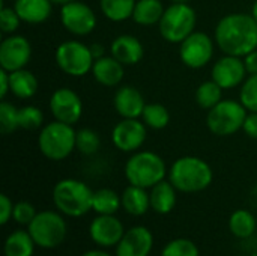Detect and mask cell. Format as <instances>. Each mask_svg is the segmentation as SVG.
Wrapping results in <instances>:
<instances>
[{"mask_svg":"<svg viewBox=\"0 0 257 256\" xmlns=\"http://www.w3.org/2000/svg\"><path fill=\"white\" fill-rule=\"evenodd\" d=\"M211 166L200 157L185 155L173 161L169 169V181L181 193H199L212 183Z\"/></svg>","mask_w":257,"mask_h":256,"instance_id":"cell-2","label":"cell"},{"mask_svg":"<svg viewBox=\"0 0 257 256\" xmlns=\"http://www.w3.org/2000/svg\"><path fill=\"white\" fill-rule=\"evenodd\" d=\"M54 59L60 71L71 77H83L92 71L95 57L89 45L81 41H65L54 53Z\"/></svg>","mask_w":257,"mask_h":256,"instance_id":"cell-9","label":"cell"},{"mask_svg":"<svg viewBox=\"0 0 257 256\" xmlns=\"http://www.w3.org/2000/svg\"><path fill=\"white\" fill-rule=\"evenodd\" d=\"M176 189L175 186L169 181V180H163L161 183H158L157 186H154L151 189V208L161 216H166L169 213L173 211V208L176 207Z\"/></svg>","mask_w":257,"mask_h":256,"instance_id":"cell-22","label":"cell"},{"mask_svg":"<svg viewBox=\"0 0 257 256\" xmlns=\"http://www.w3.org/2000/svg\"><path fill=\"white\" fill-rule=\"evenodd\" d=\"M81 256H113V255H110V253H108V252H105V250L95 249V250H87V252H84Z\"/></svg>","mask_w":257,"mask_h":256,"instance_id":"cell-44","label":"cell"},{"mask_svg":"<svg viewBox=\"0 0 257 256\" xmlns=\"http://www.w3.org/2000/svg\"><path fill=\"white\" fill-rule=\"evenodd\" d=\"M90 50H92V54H93V57H95V59L105 56V54H104V48H102V45H99V44H93V45H90Z\"/></svg>","mask_w":257,"mask_h":256,"instance_id":"cell-43","label":"cell"},{"mask_svg":"<svg viewBox=\"0 0 257 256\" xmlns=\"http://www.w3.org/2000/svg\"><path fill=\"white\" fill-rule=\"evenodd\" d=\"M77 131L72 125L53 121L42 127L38 136V146L41 154L51 161H62L68 158L75 149Z\"/></svg>","mask_w":257,"mask_h":256,"instance_id":"cell-5","label":"cell"},{"mask_svg":"<svg viewBox=\"0 0 257 256\" xmlns=\"http://www.w3.org/2000/svg\"><path fill=\"white\" fill-rule=\"evenodd\" d=\"M256 217L248 210H236L229 219V229L236 238H248L254 234Z\"/></svg>","mask_w":257,"mask_h":256,"instance_id":"cell-27","label":"cell"},{"mask_svg":"<svg viewBox=\"0 0 257 256\" xmlns=\"http://www.w3.org/2000/svg\"><path fill=\"white\" fill-rule=\"evenodd\" d=\"M51 2H53L54 5H60V6H62V5H65V3H68V2H72V0H51Z\"/></svg>","mask_w":257,"mask_h":256,"instance_id":"cell-46","label":"cell"},{"mask_svg":"<svg viewBox=\"0 0 257 256\" xmlns=\"http://www.w3.org/2000/svg\"><path fill=\"white\" fill-rule=\"evenodd\" d=\"M179 45V57L184 65L191 69H200L206 66L214 56V41L205 32L194 30Z\"/></svg>","mask_w":257,"mask_h":256,"instance_id":"cell-10","label":"cell"},{"mask_svg":"<svg viewBox=\"0 0 257 256\" xmlns=\"http://www.w3.org/2000/svg\"><path fill=\"white\" fill-rule=\"evenodd\" d=\"M244 59V65L247 69V74H257V50L248 53L247 56L242 57Z\"/></svg>","mask_w":257,"mask_h":256,"instance_id":"cell-42","label":"cell"},{"mask_svg":"<svg viewBox=\"0 0 257 256\" xmlns=\"http://www.w3.org/2000/svg\"><path fill=\"white\" fill-rule=\"evenodd\" d=\"M172 3H188L190 0H170Z\"/></svg>","mask_w":257,"mask_h":256,"instance_id":"cell-47","label":"cell"},{"mask_svg":"<svg viewBox=\"0 0 257 256\" xmlns=\"http://www.w3.org/2000/svg\"><path fill=\"white\" fill-rule=\"evenodd\" d=\"M251 15L254 17V20L257 21V0H254V3L251 6Z\"/></svg>","mask_w":257,"mask_h":256,"instance_id":"cell-45","label":"cell"},{"mask_svg":"<svg viewBox=\"0 0 257 256\" xmlns=\"http://www.w3.org/2000/svg\"><path fill=\"white\" fill-rule=\"evenodd\" d=\"M14 213V204L6 195H0V223L5 226L11 219Z\"/></svg>","mask_w":257,"mask_h":256,"instance_id":"cell-39","label":"cell"},{"mask_svg":"<svg viewBox=\"0 0 257 256\" xmlns=\"http://www.w3.org/2000/svg\"><path fill=\"white\" fill-rule=\"evenodd\" d=\"M239 101L248 112H257V74L248 75L241 84Z\"/></svg>","mask_w":257,"mask_h":256,"instance_id":"cell-36","label":"cell"},{"mask_svg":"<svg viewBox=\"0 0 257 256\" xmlns=\"http://www.w3.org/2000/svg\"><path fill=\"white\" fill-rule=\"evenodd\" d=\"M214 39L224 54L244 57L257 50V21L251 14L224 15L215 27Z\"/></svg>","mask_w":257,"mask_h":256,"instance_id":"cell-1","label":"cell"},{"mask_svg":"<svg viewBox=\"0 0 257 256\" xmlns=\"http://www.w3.org/2000/svg\"><path fill=\"white\" fill-rule=\"evenodd\" d=\"M242 130H244V133H245L248 137L256 139L257 140V112H250V113L247 115Z\"/></svg>","mask_w":257,"mask_h":256,"instance_id":"cell-40","label":"cell"},{"mask_svg":"<svg viewBox=\"0 0 257 256\" xmlns=\"http://www.w3.org/2000/svg\"><path fill=\"white\" fill-rule=\"evenodd\" d=\"M62 26L74 36H86L96 27V15L84 2L72 0L60 8Z\"/></svg>","mask_w":257,"mask_h":256,"instance_id":"cell-11","label":"cell"},{"mask_svg":"<svg viewBox=\"0 0 257 256\" xmlns=\"http://www.w3.org/2000/svg\"><path fill=\"white\" fill-rule=\"evenodd\" d=\"M166 8L161 0H137L133 12V20L139 26H155L160 23Z\"/></svg>","mask_w":257,"mask_h":256,"instance_id":"cell-25","label":"cell"},{"mask_svg":"<svg viewBox=\"0 0 257 256\" xmlns=\"http://www.w3.org/2000/svg\"><path fill=\"white\" fill-rule=\"evenodd\" d=\"M90 72L93 78L101 86H105V88H113V86L120 84L123 74H125L123 65L117 59H114L111 54L95 59Z\"/></svg>","mask_w":257,"mask_h":256,"instance_id":"cell-20","label":"cell"},{"mask_svg":"<svg viewBox=\"0 0 257 256\" xmlns=\"http://www.w3.org/2000/svg\"><path fill=\"white\" fill-rule=\"evenodd\" d=\"M247 75V69L244 65V59L238 56L224 54L220 57L211 71L212 80L221 86V89H233L244 83Z\"/></svg>","mask_w":257,"mask_h":256,"instance_id":"cell-16","label":"cell"},{"mask_svg":"<svg viewBox=\"0 0 257 256\" xmlns=\"http://www.w3.org/2000/svg\"><path fill=\"white\" fill-rule=\"evenodd\" d=\"M122 208V198L111 189H99L93 192L92 211L96 214H116Z\"/></svg>","mask_w":257,"mask_h":256,"instance_id":"cell-29","label":"cell"},{"mask_svg":"<svg viewBox=\"0 0 257 256\" xmlns=\"http://www.w3.org/2000/svg\"><path fill=\"white\" fill-rule=\"evenodd\" d=\"M11 92V80H9V72L5 69H0V98L5 100L6 95Z\"/></svg>","mask_w":257,"mask_h":256,"instance_id":"cell-41","label":"cell"},{"mask_svg":"<svg viewBox=\"0 0 257 256\" xmlns=\"http://www.w3.org/2000/svg\"><path fill=\"white\" fill-rule=\"evenodd\" d=\"M35 246L27 229H17L11 232L5 241V256H33Z\"/></svg>","mask_w":257,"mask_h":256,"instance_id":"cell-26","label":"cell"},{"mask_svg":"<svg viewBox=\"0 0 257 256\" xmlns=\"http://www.w3.org/2000/svg\"><path fill=\"white\" fill-rule=\"evenodd\" d=\"M101 148V137L92 128H81L75 134V149L83 155H93Z\"/></svg>","mask_w":257,"mask_h":256,"instance_id":"cell-32","label":"cell"},{"mask_svg":"<svg viewBox=\"0 0 257 256\" xmlns=\"http://www.w3.org/2000/svg\"><path fill=\"white\" fill-rule=\"evenodd\" d=\"M9 80L11 94L20 100H29L38 92V78L32 71L26 68L9 72Z\"/></svg>","mask_w":257,"mask_h":256,"instance_id":"cell-24","label":"cell"},{"mask_svg":"<svg viewBox=\"0 0 257 256\" xmlns=\"http://www.w3.org/2000/svg\"><path fill=\"white\" fill-rule=\"evenodd\" d=\"M32 57V45L21 35H9L0 42V66L12 72L26 68Z\"/></svg>","mask_w":257,"mask_h":256,"instance_id":"cell-12","label":"cell"},{"mask_svg":"<svg viewBox=\"0 0 257 256\" xmlns=\"http://www.w3.org/2000/svg\"><path fill=\"white\" fill-rule=\"evenodd\" d=\"M196 23V11L188 3H172L166 8L158 23V29L164 41L170 44H181L194 32Z\"/></svg>","mask_w":257,"mask_h":256,"instance_id":"cell-6","label":"cell"},{"mask_svg":"<svg viewBox=\"0 0 257 256\" xmlns=\"http://www.w3.org/2000/svg\"><path fill=\"white\" fill-rule=\"evenodd\" d=\"M21 23L23 21H21L20 15L17 14L15 8L2 6V9H0V29L3 33H6V35L15 33Z\"/></svg>","mask_w":257,"mask_h":256,"instance_id":"cell-37","label":"cell"},{"mask_svg":"<svg viewBox=\"0 0 257 256\" xmlns=\"http://www.w3.org/2000/svg\"><path fill=\"white\" fill-rule=\"evenodd\" d=\"M148 136V130L143 121L139 119H122L111 131L113 145L122 152H137Z\"/></svg>","mask_w":257,"mask_h":256,"instance_id":"cell-14","label":"cell"},{"mask_svg":"<svg viewBox=\"0 0 257 256\" xmlns=\"http://www.w3.org/2000/svg\"><path fill=\"white\" fill-rule=\"evenodd\" d=\"M36 214H38V211H36L35 205L30 204L29 201H20V202L14 204L12 219H14V222H17L18 225L29 226L30 222L35 219Z\"/></svg>","mask_w":257,"mask_h":256,"instance_id":"cell-38","label":"cell"},{"mask_svg":"<svg viewBox=\"0 0 257 256\" xmlns=\"http://www.w3.org/2000/svg\"><path fill=\"white\" fill-rule=\"evenodd\" d=\"M123 235V225L114 214H96L90 222L89 237L99 247H116Z\"/></svg>","mask_w":257,"mask_h":256,"instance_id":"cell-15","label":"cell"},{"mask_svg":"<svg viewBox=\"0 0 257 256\" xmlns=\"http://www.w3.org/2000/svg\"><path fill=\"white\" fill-rule=\"evenodd\" d=\"M17 128H20L18 125V109L8 101H2L0 103V131L2 134L8 136L11 133H14Z\"/></svg>","mask_w":257,"mask_h":256,"instance_id":"cell-35","label":"cell"},{"mask_svg":"<svg viewBox=\"0 0 257 256\" xmlns=\"http://www.w3.org/2000/svg\"><path fill=\"white\" fill-rule=\"evenodd\" d=\"M44 124V113L36 106H24L18 109V125L24 130H36Z\"/></svg>","mask_w":257,"mask_h":256,"instance_id":"cell-34","label":"cell"},{"mask_svg":"<svg viewBox=\"0 0 257 256\" xmlns=\"http://www.w3.org/2000/svg\"><path fill=\"white\" fill-rule=\"evenodd\" d=\"M113 104H114L116 113L122 119H139V118H142V113H143L145 106H146L142 92L131 84L120 86L116 91Z\"/></svg>","mask_w":257,"mask_h":256,"instance_id":"cell-18","label":"cell"},{"mask_svg":"<svg viewBox=\"0 0 257 256\" xmlns=\"http://www.w3.org/2000/svg\"><path fill=\"white\" fill-rule=\"evenodd\" d=\"M53 202L59 213L66 217H83L92 211L93 192L80 180H60L53 189Z\"/></svg>","mask_w":257,"mask_h":256,"instance_id":"cell-3","label":"cell"},{"mask_svg":"<svg viewBox=\"0 0 257 256\" xmlns=\"http://www.w3.org/2000/svg\"><path fill=\"white\" fill-rule=\"evenodd\" d=\"M122 198V208L126 214L140 217L148 213L151 208V196L143 187H137L130 184L120 195Z\"/></svg>","mask_w":257,"mask_h":256,"instance_id":"cell-23","label":"cell"},{"mask_svg":"<svg viewBox=\"0 0 257 256\" xmlns=\"http://www.w3.org/2000/svg\"><path fill=\"white\" fill-rule=\"evenodd\" d=\"M51 0H15L14 8L23 23L41 24L47 21L53 11Z\"/></svg>","mask_w":257,"mask_h":256,"instance_id":"cell-21","label":"cell"},{"mask_svg":"<svg viewBox=\"0 0 257 256\" xmlns=\"http://www.w3.org/2000/svg\"><path fill=\"white\" fill-rule=\"evenodd\" d=\"M142 121L152 130H164L170 122V113L166 106L160 103H151L145 106Z\"/></svg>","mask_w":257,"mask_h":256,"instance_id":"cell-30","label":"cell"},{"mask_svg":"<svg viewBox=\"0 0 257 256\" xmlns=\"http://www.w3.org/2000/svg\"><path fill=\"white\" fill-rule=\"evenodd\" d=\"M223 98V89L214 80H208L199 84L196 91V103L203 110H211Z\"/></svg>","mask_w":257,"mask_h":256,"instance_id":"cell-31","label":"cell"},{"mask_svg":"<svg viewBox=\"0 0 257 256\" xmlns=\"http://www.w3.org/2000/svg\"><path fill=\"white\" fill-rule=\"evenodd\" d=\"M167 177L164 160L152 151H137L125 163V178L130 184L152 189Z\"/></svg>","mask_w":257,"mask_h":256,"instance_id":"cell-4","label":"cell"},{"mask_svg":"<svg viewBox=\"0 0 257 256\" xmlns=\"http://www.w3.org/2000/svg\"><path fill=\"white\" fill-rule=\"evenodd\" d=\"M110 53L123 66H131L137 65L143 59L145 48L139 38L133 35H119L113 39L110 45Z\"/></svg>","mask_w":257,"mask_h":256,"instance_id":"cell-19","label":"cell"},{"mask_svg":"<svg viewBox=\"0 0 257 256\" xmlns=\"http://www.w3.org/2000/svg\"><path fill=\"white\" fill-rule=\"evenodd\" d=\"M137 0H99L101 12L113 23H120L133 17Z\"/></svg>","mask_w":257,"mask_h":256,"instance_id":"cell-28","label":"cell"},{"mask_svg":"<svg viewBox=\"0 0 257 256\" xmlns=\"http://www.w3.org/2000/svg\"><path fill=\"white\" fill-rule=\"evenodd\" d=\"M14 2H15V0H14Z\"/></svg>","mask_w":257,"mask_h":256,"instance_id":"cell-48","label":"cell"},{"mask_svg":"<svg viewBox=\"0 0 257 256\" xmlns=\"http://www.w3.org/2000/svg\"><path fill=\"white\" fill-rule=\"evenodd\" d=\"M248 110L235 100H221L217 106L208 110L206 125L209 131L220 137L236 134L242 130Z\"/></svg>","mask_w":257,"mask_h":256,"instance_id":"cell-8","label":"cell"},{"mask_svg":"<svg viewBox=\"0 0 257 256\" xmlns=\"http://www.w3.org/2000/svg\"><path fill=\"white\" fill-rule=\"evenodd\" d=\"M199 247L188 238H175L161 250V256H199Z\"/></svg>","mask_w":257,"mask_h":256,"instance_id":"cell-33","label":"cell"},{"mask_svg":"<svg viewBox=\"0 0 257 256\" xmlns=\"http://www.w3.org/2000/svg\"><path fill=\"white\" fill-rule=\"evenodd\" d=\"M35 244L41 249H56L60 246L68 234V226L63 214L59 211H39L27 226Z\"/></svg>","mask_w":257,"mask_h":256,"instance_id":"cell-7","label":"cell"},{"mask_svg":"<svg viewBox=\"0 0 257 256\" xmlns=\"http://www.w3.org/2000/svg\"><path fill=\"white\" fill-rule=\"evenodd\" d=\"M154 247V235L145 226H134L125 231V235L116 246L114 256H149Z\"/></svg>","mask_w":257,"mask_h":256,"instance_id":"cell-17","label":"cell"},{"mask_svg":"<svg viewBox=\"0 0 257 256\" xmlns=\"http://www.w3.org/2000/svg\"><path fill=\"white\" fill-rule=\"evenodd\" d=\"M50 110L56 121L74 125L83 115V101L78 94L69 88H60L50 98Z\"/></svg>","mask_w":257,"mask_h":256,"instance_id":"cell-13","label":"cell"}]
</instances>
